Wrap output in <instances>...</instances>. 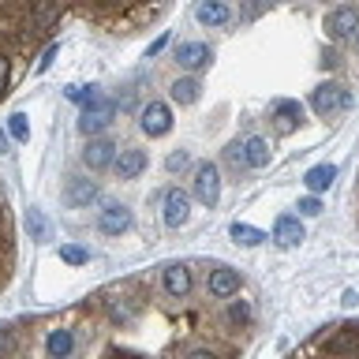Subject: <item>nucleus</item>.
Masks as SVG:
<instances>
[{
  "label": "nucleus",
  "instance_id": "1",
  "mask_svg": "<svg viewBox=\"0 0 359 359\" xmlns=\"http://www.w3.org/2000/svg\"><path fill=\"white\" fill-rule=\"evenodd\" d=\"M195 199L202 202V206H217L221 199V173L213 161H202L199 168H195Z\"/></svg>",
  "mask_w": 359,
  "mask_h": 359
},
{
  "label": "nucleus",
  "instance_id": "2",
  "mask_svg": "<svg viewBox=\"0 0 359 359\" xmlns=\"http://www.w3.org/2000/svg\"><path fill=\"white\" fill-rule=\"evenodd\" d=\"M311 109L318 116L340 113V109H348V90L337 87V83H322V87H314V94H311Z\"/></svg>",
  "mask_w": 359,
  "mask_h": 359
},
{
  "label": "nucleus",
  "instance_id": "3",
  "mask_svg": "<svg viewBox=\"0 0 359 359\" xmlns=\"http://www.w3.org/2000/svg\"><path fill=\"white\" fill-rule=\"evenodd\" d=\"M113 113H116V105L109 98H98L94 105L83 109V116H79V131L83 135H98V131H105L109 124H113Z\"/></svg>",
  "mask_w": 359,
  "mask_h": 359
},
{
  "label": "nucleus",
  "instance_id": "4",
  "mask_svg": "<svg viewBox=\"0 0 359 359\" xmlns=\"http://www.w3.org/2000/svg\"><path fill=\"white\" fill-rule=\"evenodd\" d=\"M139 127L150 135V139L165 135L168 127H173V113H168V105H165V101H150V105L142 109V116H139Z\"/></svg>",
  "mask_w": 359,
  "mask_h": 359
},
{
  "label": "nucleus",
  "instance_id": "5",
  "mask_svg": "<svg viewBox=\"0 0 359 359\" xmlns=\"http://www.w3.org/2000/svg\"><path fill=\"white\" fill-rule=\"evenodd\" d=\"M98 228H101L105 236L127 232V228H131V210H127L124 202H109V206L101 210V217H98Z\"/></svg>",
  "mask_w": 359,
  "mask_h": 359
},
{
  "label": "nucleus",
  "instance_id": "6",
  "mask_svg": "<svg viewBox=\"0 0 359 359\" xmlns=\"http://www.w3.org/2000/svg\"><path fill=\"white\" fill-rule=\"evenodd\" d=\"M210 60H213L210 45H202V41H180V49H176V64H180V67H187V72H199V67H206Z\"/></svg>",
  "mask_w": 359,
  "mask_h": 359
},
{
  "label": "nucleus",
  "instance_id": "7",
  "mask_svg": "<svg viewBox=\"0 0 359 359\" xmlns=\"http://www.w3.org/2000/svg\"><path fill=\"white\" fill-rule=\"evenodd\" d=\"M187 213H191V199H187V191L173 187V191L165 195V225L168 228H180L187 221Z\"/></svg>",
  "mask_w": 359,
  "mask_h": 359
},
{
  "label": "nucleus",
  "instance_id": "8",
  "mask_svg": "<svg viewBox=\"0 0 359 359\" xmlns=\"http://www.w3.org/2000/svg\"><path fill=\"white\" fill-rule=\"evenodd\" d=\"M239 157H243L247 168H266L270 165V142L259 139V135H251V139L243 142V146H236Z\"/></svg>",
  "mask_w": 359,
  "mask_h": 359
},
{
  "label": "nucleus",
  "instance_id": "9",
  "mask_svg": "<svg viewBox=\"0 0 359 359\" xmlns=\"http://www.w3.org/2000/svg\"><path fill=\"white\" fill-rule=\"evenodd\" d=\"M113 168H116V176H120V180H135V176L142 173V168H146V153L127 146V150H120V153H116Z\"/></svg>",
  "mask_w": 359,
  "mask_h": 359
},
{
  "label": "nucleus",
  "instance_id": "10",
  "mask_svg": "<svg viewBox=\"0 0 359 359\" xmlns=\"http://www.w3.org/2000/svg\"><path fill=\"white\" fill-rule=\"evenodd\" d=\"M83 161H87V168H109L116 161V146L109 139H90V146L83 150Z\"/></svg>",
  "mask_w": 359,
  "mask_h": 359
},
{
  "label": "nucleus",
  "instance_id": "11",
  "mask_svg": "<svg viewBox=\"0 0 359 359\" xmlns=\"http://www.w3.org/2000/svg\"><path fill=\"white\" fill-rule=\"evenodd\" d=\"M236 292H239V273H236V270L217 266V270L210 273V296L228 299V296H236Z\"/></svg>",
  "mask_w": 359,
  "mask_h": 359
},
{
  "label": "nucleus",
  "instance_id": "12",
  "mask_svg": "<svg viewBox=\"0 0 359 359\" xmlns=\"http://www.w3.org/2000/svg\"><path fill=\"white\" fill-rule=\"evenodd\" d=\"M273 239H277V247H299L307 239V232H303V225H299V217H277Z\"/></svg>",
  "mask_w": 359,
  "mask_h": 359
},
{
  "label": "nucleus",
  "instance_id": "13",
  "mask_svg": "<svg viewBox=\"0 0 359 359\" xmlns=\"http://www.w3.org/2000/svg\"><path fill=\"white\" fill-rule=\"evenodd\" d=\"M326 30H329V38H348L352 30H359V12L356 8H337L326 19Z\"/></svg>",
  "mask_w": 359,
  "mask_h": 359
},
{
  "label": "nucleus",
  "instance_id": "14",
  "mask_svg": "<svg viewBox=\"0 0 359 359\" xmlns=\"http://www.w3.org/2000/svg\"><path fill=\"white\" fill-rule=\"evenodd\" d=\"M64 199H67V206L83 210V206H90V202L98 199V184H94V180H79V176H75L72 184H67Z\"/></svg>",
  "mask_w": 359,
  "mask_h": 359
},
{
  "label": "nucleus",
  "instance_id": "15",
  "mask_svg": "<svg viewBox=\"0 0 359 359\" xmlns=\"http://www.w3.org/2000/svg\"><path fill=\"white\" fill-rule=\"evenodd\" d=\"M195 15H199V23H202V27H221V23H228V19H232V8H228L225 0H202V4H199V12H195Z\"/></svg>",
  "mask_w": 359,
  "mask_h": 359
},
{
  "label": "nucleus",
  "instance_id": "16",
  "mask_svg": "<svg viewBox=\"0 0 359 359\" xmlns=\"http://www.w3.org/2000/svg\"><path fill=\"white\" fill-rule=\"evenodd\" d=\"M165 292L173 299H184L187 292H191V270L187 266H168L165 270Z\"/></svg>",
  "mask_w": 359,
  "mask_h": 359
},
{
  "label": "nucleus",
  "instance_id": "17",
  "mask_svg": "<svg viewBox=\"0 0 359 359\" xmlns=\"http://www.w3.org/2000/svg\"><path fill=\"white\" fill-rule=\"evenodd\" d=\"M72 348H75L72 329H53V333H49V340H45L49 359H67V356H72Z\"/></svg>",
  "mask_w": 359,
  "mask_h": 359
},
{
  "label": "nucleus",
  "instance_id": "18",
  "mask_svg": "<svg viewBox=\"0 0 359 359\" xmlns=\"http://www.w3.org/2000/svg\"><path fill=\"white\" fill-rule=\"evenodd\" d=\"M273 116H277L281 131H292L299 120H303V105H299V101H277V105H273Z\"/></svg>",
  "mask_w": 359,
  "mask_h": 359
},
{
  "label": "nucleus",
  "instance_id": "19",
  "mask_svg": "<svg viewBox=\"0 0 359 359\" xmlns=\"http://www.w3.org/2000/svg\"><path fill=\"white\" fill-rule=\"evenodd\" d=\"M333 180H337V168H333V165H314V168H307L303 184H307V191H311V195H318V191H326Z\"/></svg>",
  "mask_w": 359,
  "mask_h": 359
},
{
  "label": "nucleus",
  "instance_id": "20",
  "mask_svg": "<svg viewBox=\"0 0 359 359\" xmlns=\"http://www.w3.org/2000/svg\"><path fill=\"white\" fill-rule=\"evenodd\" d=\"M228 236L236 239L239 247H259L262 239H266V232H259V228H251V225H243V221H236L232 228H228Z\"/></svg>",
  "mask_w": 359,
  "mask_h": 359
},
{
  "label": "nucleus",
  "instance_id": "21",
  "mask_svg": "<svg viewBox=\"0 0 359 359\" xmlns=\"http://www.w3.org/2000/svg\"><path fill=\"white\" fill-rule=\"evenodd\" d=\"M199 79H176L173 83V101H180V105H195L199 101Z\"/></svg>",
  "mask_w": 359,
  "mask_h": 359
},
{
  "label": "nucleus",
  "instance_id": "22",
  "mask_svg": "<svg viewBox=\"0 0 359 359\" xmlns=\"http://www.w3.org/2000/svg\"><path fill=\"white\" fill-rule=\"evenodd\" d=\"M56 12H60V4H56V0H34V8H30L34 27H49V23L56 19Z\"/></svg>",
  "mask_w": 359,
  "mask_h": 359
},
{
  "label": "nucleus",
  "instance_id": "23",
  "mask_svg": "<svg viewBox=\"0 0 359 359\" xmlns=\"http://www.w3.org/2000/svg\"><path fill=\"white\" fill-rule=\"evenodd\" d=\"M8 135H12L15 142H27V139H30V124H27V116H23V113H12V116H8Z\"/></svg>",
  "mask_w": 359,
  "mask_h": 359
},
{
  "label": "nucleus",
  "instance_id": "24",
  "mask_svg": "<svg viewBox=\"0 0 359 359\" xmlns=\"http://www.w3.org/2000/svg\"><path fill=\"white\" fill-rule=\"evenodd\" d=\"M60 259H64L67 266H83V262H90V251L87 247H75V243H64L60 247Z\"/></svg>",
  "mask_w": 359,
  "mask_h": 359
},
{
  "label": "nucleus",
  "instance_id": "25",
  "mask_svg": "<svg viewBox=\"0 0 359 359\" xmlns=\"http://www.w3.org/2000/svg\"><path fill=\"white\" fill-rule=\"evenodd\" d=\"M67 98L79 101V105H94V101L101 98V90L98 87H67Z\"/></svg>",
  "mask_w": 359,
  "mask_h": 359
},
{
  "label": "nucleus",
  "instance_id": "26",
  "mask_svg": "<svg viewBox=\"0 0 359 359\" xmlns=\"http://www.w3.org/2000/svg\"><path fill=\"white\" fill-rule=\"evenodd\" d=\"M109 314H113L116 322H127V318L135 314V307L127 303V299H113V303H109Z\"/></svg>",
  "mask_w": 359,
  "mask_h": 359
},
{
  "label": "nucleus",
  "instance_id": "27",
  "mask_svg": "<svg viewBox=\"0 0 359 359\" xmlns=\"http://www.w3.org/2000/svg\"><path fill=\"white\" fill-rule=\"evenodd\" d=\"M299 213H303V217H318V213H322V202H318V195H307V199L299 202Z\"/></svg>",
  "mask_w": 359,
  "mask_h": 359
},
{
  "label": "nucleus",
  "instance_id": "28",
  "mask_svg": "<svg viewBox=\"0 0 359 359\" xmlns=\"http://www.w3.org/2000/svg\"><path fill=\"white\" fill-rule=\"evenodd\" d=\"M27 225H30V232L38 236V239H45V217H41L38 210H30V217H27Z\"/></svg>",
  "mask_w": 359,
  "mask_h": 359
},
{
  "label": "nucleus",
  "instance_id": "29",
  "mask_svg": "<svg viewBox=\"0 0 359 359\" xmlns=\"http://www.w3.org/2000/svg\"><path fill=\"white\" fill-rule=\"evenodd\" d=\"M228 318H232V322H247V318H251V307H247L243 299H239V303L228 307Z\"/></svg>",
  "mask_w": 359,
  "mask_h": 359
},
{
  "label": "nucleus",
  "instance_id": "30",
  "mask_svg": "<svg viewBox=\"0 0 359 359\" xmlns=\"http://www.w3.org/2000/svg\"><path fill=\"white\" fill-rule=\"evenodd\" d=\"M187 161H191V157H187L184 150H176V153H168V161H165V165H168V173H176V168H184Z\"/></svg>",
  "mask_w": 359,
  "mask_h": 359
},
{
  "label": "nucleus",
  "instance_id": "31",
  "mask_svg": "<svg viewBox=\"0 0 359 359\" xmlns=\"http://www.w3.org/2000/svg\"><path fill=\"white\" fill-rule=\"evenodd\" d=\"M56 53H60V45H49L45 53H41V60H38V72H45V67H49V64H53V60H56Z\"/></svg>",
  "mask_w": 359,
  "mask_h": 359
},
{
  "label": "nucleus",
  "instance_id": "32",
  "mask_svg": "<svg viewBox=\"0 0 359 359\" xmlns=\"http://www.w3.org/2000/svg\"><path fill=\"white\" fill-rule=\"evenodd\" d=\"M8 348H12V329H8V326H0V356H4Z\"/></svg>",
  "mask_w": 359,
  "mask_h": 359
},
{
  "label": "nucleus",
  "instance_id": "33",
  "mask_svg": "<svg viewBox=\"0 0 359 359\" xmlns=\"http://www.w3.org/2000/svg\"><path fill=\"white\" fill-rule=\"evenodd\" d=\"M4 90H8V60L0 56V98H4Z\"/></svg>",
  "mask_w": 359,
  "mask_h": 359
},
{
  "label": "nucleus",
  "instance_id": "34",
  "mask_svg": "<svg viewBox=\"0 0 359 359\" xmlns=\"http://www.w3.org/2000/svg\"><path fill=\"white\" fill-rule=\"evenodd\" d=\"M187 359H217V356H213V352H210V348H195V352H191V356H187Z\"/></svg>",
  "mask_w": 359,
  "mask_h": 359
},
{
  "label": "nucleus",
  "instance_id": "35",
  "mask_svg": "<svg viewBox=\"0 0 359 359\" xmlns=\"http://www.w3.org/2000/svg\"><path fill=\"white\" fill-rule=\"evenodd\" d=\"M165 41H168V34H161V38H157V41H153V45H150V56H157L161 49H165Z\"/></svg>",
  "mask_w": 359,
  "mask_h": 359
},
{
  "label": "nucleus",
  "instance_id": "36",
  "mask_svg": "<svg viewBox=\"0 0 359 359\" xmlns=\"http://www.w3.org/2000/svg\"><path fill=\"white\" fill-rule=\"evenodd\" d=\"M0 153H8V135L0 131Z\"/></svg>",
  "mask_w": 359,
  "mask_h": 359
},
{
  "label": "nucleus",
  "instance_id": "37",
  "mask_svg": "<svg viewBox=\"0 0 359 359\" xmlns=\"http://www.w3.org/2000/svg\"><path fill=\"white\" fill-rule=\"evenodd\" d=\"M356 49H359V34H356Z\"/></svg>",
  "mask_w": 359,
  "mask_h": 359
}]
</instances>
